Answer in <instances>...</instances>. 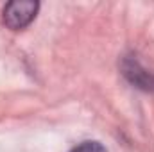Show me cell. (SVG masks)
<instances>
[{
  "label": "cell",
  "mask_w": 154,
  "mask_h": 152,
  "mask_svg": "<svg viewBox=\"0 0 154 152\" xmlns=\"http://www.w3.org/2000/svg\"><path fill=\"white\" fill-rule=\"evenodd\" d=\"M38 9H39V4L32 2V0L9 2L4 7V23L13 31H20V29L27 27L36 18Z\"/></svg>",
  "instance_id": "6da1fadb"
},
{
  "label": "cell",
  "mask_w": 154,
  "mask_h": 152,
  "mask_svg": "<svg viewBox=\"0 0 154 152\" xmlns=\"http://www.w3.org/2000/svg\"><path fill=\"white\" fill-rule=\"evenodd\" d=\"M122 74L136 88L145 90V91H154V74H149L140 65V61L134 59L133 56L124 57V61H122Z\"/></svg>",
  "instance_id": "7a4b0ae2"
},
{
  "label": "cell",
  "mask_w": 154,
  "mask_h": 152,
  "mask_svg": "<svg viewBox=\"0 0 154 152\" xmlns=\"http://www.w3.org/2000/svg\"><path fill=\"white\" fill-rule=\"evenodd\" d=\"M70 152H108V150L99 141H82L81 145H77L75 149H72Z\"/></svg>",
  "instance_id": "3957f363"
}]
</instances>
